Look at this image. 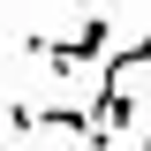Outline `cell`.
<instances>
[{
	"label": "cell",
	"mask_w": 151,
	"mask_h": 151,
	"mask_svg": "<svg viewBox=\"0 0 151 151\" xmlns=\"http://www.w3.org/2000/svg\"><path fill=\"white\" fill-rule=\"evenodd\" d=\"M30 53L45 60V68H53V76H76V68H83V60H106V53H113V23H106V15H98V8H91V15L76 23L68 38H30Z\"/></svg>",
	"instance_id": "cell-1"
},
{
	"label": "cell",
	"mask_w": 151,
	"mask_h": 151,
	"mask_svg": "<svg viewBox=\"0 0 151 151\" xmlns=\"http://www.w3.org/2000/svg\"><path fill=\"white\" fill-rule=\"evenodd\" d=\"M60 8H98V0H60Z\"/></svg>",
	"instance_id": "cell-2"
},
{
	"label": "cell",
	"mask_w": 151,
	"mask_h": 151,
	"mask_svg": "<svg viewBox=\"0 0 151 151\" xmlns=\"http://www.w3.org/2000/svg\"><path fill=\"white\" fill-rule=\"evenodd\" d=\"M136 151H151V129H144V136H136Z\"/></svg>",
	"instance_id": "cell-3"
}]
</instances>
